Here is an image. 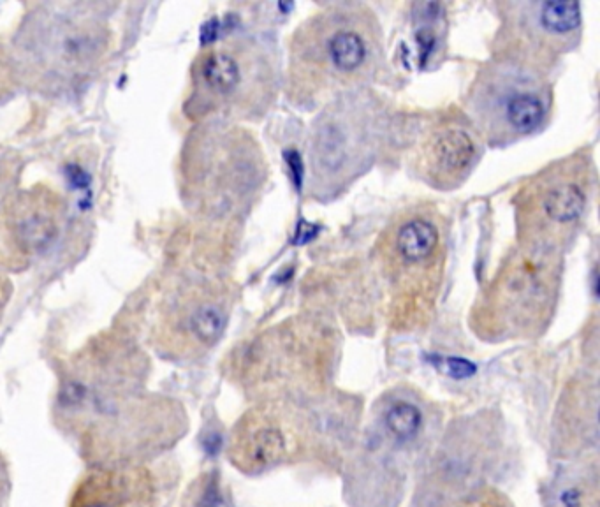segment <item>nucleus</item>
Segmentation results:
<instances>
[{
	"mask_svg": "<svg viewBox=\"0 0 600 507\" xmlns=\"http://www.w3.org/2000/svg\"><path fill=\"white\" fill-rule=\"evenodd\" d=\"M593 187L588 154L567 155L528 178L513 201L518 243L560 252L585 219Z\"/></svg>",
	"mask_w": 600,
	"mask_h": 507,
	"instance_id": "nucleus-6",
	"label": "nucleus"
},
{
	"mask_svg": "<svg viewBox=\"0 0 600 507\" xmlns=\"http://www.w3.org/2000/svg\"><path fill=\"white\" fill-rule=\"evenodd\" d=\"M382 55L381 25L372 9L359 2L326 4L289 39V101L312 108L354 92L374 78Z\"/></svg>",
	"mask_w": 600,
	"mask_h": 507,
	"instance_id": "nucleus-1",
	"label": "nucleus"
},
{
	"mask_svg": "<svg viewBox=\"0 0 600 507\" xmlns=\"http://www.w3.org/2000/svg\"><path fill=\"white\" fill-rule=\"evenodd\" d=\"M481 159V140L467 125L446 122L432 127L419 143L414 169L426 184L451 191L460 187Z\"/></svg>",
	"mask_w": 600,
	"mask_h": 507,
	"instance_id": "nucleus-11",
	"label": "nucleus"
},
{
	"mask_svg": "<svg viewBox=\"0 0 600 507\" xmlns=\"http://www.w3.org/2000/svg\"><path fill=\"white\" fill-rule=\"evenodd\" d=\"M50 201L44 198H23L13 212L16 240L29 250L43 249L57 233V222L48 212Z\"/></svg>",
	"mask_w": 600,
	"mask_h": 507,
	"instance_id": "nucleus-14",
	"label": "nucleus"
},
{
	"mask_svg": "<svg viewBox=\"0 0 600 507\" xmlns=\"http://www.w3.org/2000/svg\"><path fill=\"white\" fill-rule=\"evenodd\" d=\"M453 507H513L509 499L495 490L472 493Z\"/></svg>",
	"mask_w": 600,
	"mask_h": 507,
	"instance_id": "nucleus-16",
	"label": "nucleus"
},
{
	"mask_svg": "<svg viewBox=\"0 0 600 507\" xmlns=\"http://www.w3.org/2000/svg\"><path fill=\"white\" fill-rule=\"evenodd\" d=\"M279 55L257 37L208 48L192 71V104L199 115H264L279 90Z\"/></svg>",
	"mask_w": 600,
	"mask_h": 507,
	"instance_id": "nucleus-4",
	"label": "nucleus"
},
{
	"mask_svg": "<svg viewBox=\"0 0 600 507\" xmlns=\"http://www.w3.org/2000/svg\"><path fill=\"white\" fill-rule=\"evenodd\" d=\"M231 291L220 279L191 282L162 309L155 344L173 358H194L210 351L226 331Z\"/></svg>",
	"mask_w": 600,
	"mask_h": 507,
	"instance_id": "nucleus-9",
	"label": "nucleus"
},
{
	"mask_svg": "<svg viewBox=\"0 0 600 507\" xmlns=\"http://www.w3.org/2000/svg\"><path fill=\"white\" fill-rule=\"evenodd\" d=\"M498 9L500 27L493 41V57L518 60L549 73L583 36L578 2L516 0L502 2Z\"/></svg>",
	"mask_w": 600,
	"mask_h": 507,
	"instance_id": "nucleus-7",
	"label": "nucleus"
},
{
	"mask_svg": "<svg viewBox=\"0 0 600 507\" xmlns=\"http://www.w3.org/2000/svg\"><path fill=\"white\" fill-rule=\"evenodd\" d=\"M69 507H157L155 481L141 463L96 465L74 488Z\"/></svg>",
	"mask_w": 600,
	"mask_h": 507,
	"instance_id": "nucleus-12",
	"label": "nucleus"
},
{
	"mask_svg": "<svg viewBox=\"0 0 600 507\" xmlns=\"http://www.w3.org/2000/svg\"><path fill=\"white\" fill-rule=\"evenodd\" d=\"M375 263L395 310L412 316L430 307L446 263L439 214L412 208L395 217L375 245Z\"/></svg>",
	"mask_w": 600,
	"mask_h": 507,
	"instance_id": "nucleus-5",
	"label": "nucleus"
},
{
	"mask_svg": "<svg viewBox=\"0 0 600 507\" xmlns=\"http://www.w3.org/2000/svg\"><path fill=\"white\" fill-rule=\"evenodd\" d=\"M284 423V416L270 407L245 414L233 430L229 444L231 462L240 471L256 474L287 460L296 439Z\"/></svg>",
	"mask_w": 600,
	"mask_h": 507,
	"instance_id": "nucleus-13",
	"label": "nucleus"
},
{
	"mask_svg": "<svg viewBox=\"0 0 600 507\" xmlns=\"http://www.w3.org/2000/svg\"><path fill=\"white\" fill-rule=\"evenodd\" d=\"M78 15L60 8L59 13H44L39 22L32 23L27 39L30 55L37 62H44L48 71L69 78L94 66L106 46L101 23Z\"/></svg>",
	"mask_w": 600,
	"mask_h": 507,
	"instance_id": "nucleus-10",
	"label": "nucleus"
},
{
	"mask_svg": "<svg viewBox=\"0 0 600 507\" xmlns=\"http://www.w3.org/2000/svg\"><path fill=\"white\" fill-rule=\"evenodd\" d=\"M562 280L557 250L516 245L497 268L474 307L484 337H528L546 326Z\"/></svg>",
	"mask_w": 600,
	"mask_h": 507,
	"instance_id": "nucleus-2",
	"label": "nucleus"
},
{
	"mask_svg": "<svg viewBox=\"0 0 600 507\" xmlns=\"http://www.w3.org/2000/svg\"><path fill=\"white\" fill-rule=\"evenodd\" d=\"M382 423L396 441H414L423 427V412L407 398H395L389 402L382 414Z\"/></svg>",
	"mask_w": 600,
	"mask_h": 507,
	"instance_id": "nucleus-15",
	"label": "nucleus"
},
{
	"mask_svg": "<svg viewBox=\"0 0 600 507\" xmlns=\"http://www.w3.org/2000/svg\"><path fill=\"white\" fill-rule=\"evenodd\" d=\"M361 92L354 90L337 97L330 103V110L319 120L310 147V171L312 185L322 192H331L349 184L359 169L365 168L372 157V150L379 143L381 127L379 113L368 111V104L361 103Z\"/></svg>",
	"mask_w": 600,
	"mask_h": 507,
	"instance_id": "nucleus-8",
	"label": "nucleus"
},
{
	"mask_svg": "<svg viewBox=\"0 0 600 507\" xmlns=\"http://www.w3.org/2000/svg\"><path fill=\"white\" fill-rule=\"evenodd\" d=\"M553 111L549 74L518 60L491 57L477 71L463 113L477 138L493 147L539 133Z\"/></svg>",
	"mask_w": 600,
	"mask_h": 507,
	"instance_id": "nucleus-3",
	"label": "nucleus"
}]
</instances>
